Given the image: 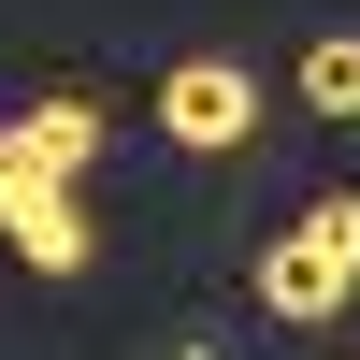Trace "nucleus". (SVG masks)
<instances>
[{
    "label": "nucleus",
    "mask_w": 360,
    "mask_h": 360,
    "mask_svg": "<svg viewBox=\"0 0 360 360\" xmlns=\"http://www.w3.org/2000/svg\"><path fill=\"white\" fill-rule=\"evenodd\" d=\"M144 115H159V144H188V159H245L259 144V72L245 58H173V72L144 86Z\"/></svg>",
    "instance_id": "obj_1"
},
{
    "label": "nucleus",
    "mask_w": 360,
    "mask_h": 360,
    "mask_svg": "<svg viewBox=\"0 0 360 360\" xmlns=\"http://www.w3.org/2000/svg\"><path fill=\"white\" fill-rule=\"evenodd\" d=\"M0 245H15L29 274H86V245H101V231H86V188L72 173H15V188H0Z\"/></svg>",
    "instance_id": "obj_2"
},
{
    "label": "nucleus",
    "mask_w": 360,
    "mask_h": 360,
    "mask_svg": "<svg viewBox=\"0 0 360 360\" xmlns=\"http://www.w3.org/2000/svg\"><path fill=\"white\" fill-rule=\"evenodd\" d=\"M259 303H274V317H288V332H332V317L360 303V274H346V259H332V245H317V231H303V217H288V231H274V245H259Z\"/></svg>",
    "instance_id": "obj_3"
},
{
    "label": "nucleus",
    "mask_w": 360,
    "mask_h": 360,
    "mask_svg": "<svg viewBox=\"0 0 360 360\" xmlns=\"http://www.w3.org/2000/svg\"><path fill=\"white\" fill-rule=\"evenodd\" d=\"M15 130H29V173H86L115 115L86 101V86H44V101H15Z\"/></svg>",
    "instance_id": "obj_4"
},
{
    "label": "nucleus",
    "mask_w": 360,
    "mask_h": 360,
    "mask_svg": "<svg viewBox=\"0 0 360 360\" xmlns=\"http://www.w3.org/2000/svg\"><path fill=\"white\" fill-rule=\"evenodd\" d=\"M288 86H303V115H332V130H360V29H317Z\"/></svg>",
    "instance_id": "obj_5"
},
{
    "label": "nucleus",
    "mask_w": 360,
    "mask_h": 360,
    "mask_svg": "<svg viewBox=\"0 0 360 360\" xmlns=\"http://www.w3.org/2000/svg\"><path fill=\"white\" fill-rule=\"evenodd\" d=\"M303 231H317V245H332L346 274H360V188H332V202H303Z\"/></svg>",
    "instance_id": "obj_6"
},
{
    "label": "nucleus",
    "mask_w": 360,
    "mask_h": 360,
    "mask_svg": "<svg viewBox=\"0 0 360 360\" xmlns=\"http://www.w3.org/2000/svg\"><path fill=\"white\" fill-rule=\"evenodd\" d=\"M15 173H29V130H15V115H0V188H15Z\"/></svg>",
    "instance_id": "obj_7"
}]
</instances>
